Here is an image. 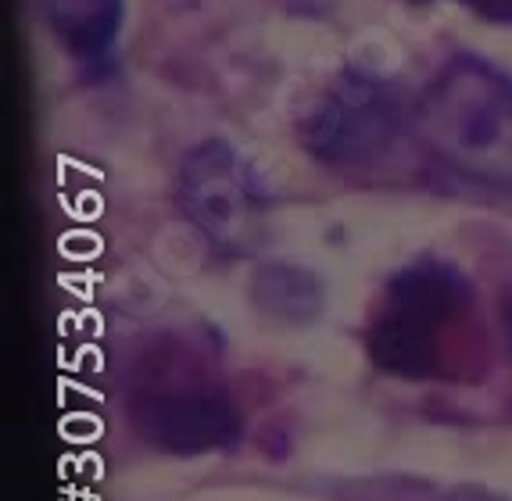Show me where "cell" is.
<instances>
[{"label": "cell", "instance_id": "obj_1", "mask_svg": "<svg viewBox=\"0 0 512 501\" xmlns=\"http://www.w3.org/2000/svg\"><path fill=\"white\" fill-rule=\"evenodd\" d=\"M423 129L455 162L502 169L512 158V79L484 58L459 54L423 97Z\"/></svg>", "mask_w": 512, "mask_h": 501}, {"label": "cell", "instance_id": "obj_2", "mask_svg": "<svg viewBox=\"0 0 512 501\" xmlns=\"http://www.w3.org/2000/svg\"><path fill=\"white\" fill-rule=\"evenodd\" d=\"M470 308V283L452 265L419 262L387 287V308L369 333V355L384 373L434 376L441 330Z\"/></svg>", "mask_w": 512, "mask_h": 501}, {"label": "cell", "instance_id": "obj_3", "mask_svg": "<svg viewBox=\"0 0 512 501\" xmlns=\"http://www.w3.org/2000/svg\"><path fill=\"white\" fill-rule=\"evenodd\" d=\"M402 115V101L391 83L362 68H344L301 115L298 136L316 162L330 169H355L394 144Z\"/></svg>", "mask_w": 512, "mask_h": 501}, {"label": "cell", "instance_id": "obj_4", "mask_svg": "<svg viewBox=\"0 0 512 501\" xmlns=\"http://www.w3.org/2000/svg\"><path fill=\"white\" fill-rule=\"evenodd\" d=\"M176 197L183 215L219 247L251 244L273 204L262 176L226 140H205L183 158Z\"/></svg>", "mask_w": 512, "mask_h": 501}, {"label": "cell", "instance_id": "obj_5", "mask_svg": "<svg viewBox=\"0 0 512 501\" xmlns=\"http://www.w3.org/2000/svg\"><path fill=\"white\" fill-rule=\"evenodd\" d=\"M129 412L140 434L165 451L222 448L237 434V416L226 394L187 369L147 373Z\"/></svg>", "mask_w": 512, "mask_h": 501}, {"label": "cell", "instance_id": "obj_6", "mask_svg": "<svg viewBox=\"0 0 512 501\" xmlns=\"http://www.w3.org/2000/svg\"><path fill=\"white\" fill-rule=\"evenodd\" d=\"M43 18L76 65L104 72L115 58L126 4L122 0H40Z\"/></svg>", "mask_w": 512, "mask_h": 501}, {"label": "cell", "instance_id": "obj_7", "mask_svg": "<svg viewBox=\"0 0 512 501\" xmlns=\"http://www.w3.org/2000/svg\"><path fill=\"white\" fill-rule=\"evenodd\" d=\"M255 298L262 301L265 312L291 315V319H305L319 308V290L308 280L305 272L291 269V265H273L255 280Z\"/></svg>", "mask_w": 512, "mask_h": 501}, {"label": "cell", "instance_id": "obj_8", "mask_svg": "<svg viewBox=\"0 0 512 501\" xmlns=\"http://www.w3.org/2000/svg\"><path fill=\"white\" fill-rule=\"evenodd\" d=\"M466 8H473L480 18H491V22H512V0H459Z\"/></svg>", "mask_w": 512, "mask_h": 501}, {"label": "cell", "instance_id": "obj_9", "mask_svg": "<svg viewBox=\"0 0 512 501\" xmlns=\"http://www.w3.org/2000/svg\"><path fill=\"white\" fill-rule=\"evenodd\" d=\"M505 333H509V351H512V305L505 308Z\"/></svg>", "mask_w": 512, "mask_h": 501}]
</instances>
